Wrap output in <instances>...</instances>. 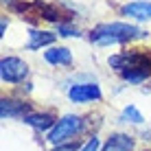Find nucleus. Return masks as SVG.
Returning a JSON list of instances; mask_svg holds the SVG:
<instances>
[{
	"label": "nucleus",
	"mask_w": 151,
	"mask_h": 151,
	"mask_svg": "<svg viewBox=\"0 0 151 151\" xmlns=\"http://www.w3.org/2000/svg\"><path fill=\"white\" fill-rule=\"evenodd\" d=\"M142 37H147V31L127 22H107V24H99L90 31V42L96 46L127 44V42L142 40Z\"/></svg>",
	"instance_id": "nucleus-1"
},
{
	"label": "nucleus",
	"mask_w": 151,
	"mask_h": 151,
	"mask_svg": "<svg viewBox=\"0 0 151 151\" xmlns=\"http://www.w3.org/2000/svg\"><path fill=\"white\" fill-rule=\"evenodd\" d=\"M86 129V123H83L81 116H75V114H66L59 121L53 125V129L48 132V142L50 145H59L66 142V140L79 136V134Z\"/></svg>",
	"instance_id": "nucleus-2"
},
{
	"label": "nucleus",
	"mask_w": 151,
	"mask_h": 151,
	"mask_svg": "<svg viewBox=\"0 0 151 151\" xmlns=\"http://www.w3.org/2000/svg\"><path fill=\"white\" fill-rule=\"evenodd\" d=\"M29 77V66L20 57H2L0 61V79L4 83H22Z\"/></svg>",
	"instance_id": "nucleus-3"
},
{
	"label": "nucleus",
	"mask_w": 151,
	"mask_h": 151,
	"mask_svg": "<svg viewBox=\"0 0 151 151\" xmlns=\"http://www.w3.org/2000/svg\"><path fill=\"white\" fill-rule=\"evenodd\" d=\"M68 99L72 103H94L103 99L99 83H77L68 90Z\"/></svg>",
	"instance_id": "nucleus-4"
},
{
	"label": "nucleus",
	"mask_w": 151,
	"mask_h": 151,
	"mask_svg": "<svg viewBox=\"0 0 151 151\" xmlns=\"http://www.w3.org/2000/svg\"><path fill=\"white\" fill-rule=\"evenodd\" d=\"M107 64L112 68H116L118 72H123L129 68H138V66H151V59L142 53H118V55H112L107 59Z\"/></svg>",
	"instance_id": "nucleus-5"
},
{
	"label": "nucleus",
	"mask_w": 151,
	"mask_h": 151,
	"mask_svg": "<svg viewBox=\"0 0 151 151\" xmlns=\"http://www.w3.org/2000/svg\"><path fill=\"white\" fill-rule=\"evenodd\" d=\"M121 15L125 18L138 20V22H145V20L151 18V2L147 0H136V2H127L121 7Z\"/></svg>",
	"instance_id": "nucleus-6"
},
{
	"label": "nucleus",
	"mask_w": 151,
	"mask_h": 151,
	"mask_svg": "<svg viewBox=\"0 0 151 151\" xmlns=\"http://www.w3.org/2000/svg\"><path fill=\"white\" fill-rule=\"evenodd\" d=\"M31 114V105L24 101H13V99H2L0 101V116L2 118H24Z\"/></svg>",
	"instance_id": "nucleus-7"
},
{
	"label": "nucleus",
	"mask_w": 151,
	"mask_h": 151,
	"mask_svg": "<svg viewBox=\"0 0 151 151\" xmlns=\"http://www.w3.org/2000/svg\"><path fill=\"white\" fill-rule=\"evenodd\" d=\"M22 121L27 123L29 127H33L35 132H50V129H53V125L57 123V121H55V116H53V114H48V112L27 114Z\"/></svg>",
	"instance_id": "nucleus-8"
},
{
	"label": "nucleus",
	"mask_w": 151,
	"mask_h": 151,
	"mask_svg": "<svg viewBox=\"0 0 151 151\" xmlns=\"http://www.w3.org/2000/svg\"><path fill=\"white\" fill-rule=\"evenodd\" d=\"M134 145L136 140L129 134H112L101 147V151H134Z\"/></svg>",
	"instance_id": "nucleus-9"
},
{
	"label": "nucleus",
	"mask_w": 151,
	"mask_h": 151,
	"mask_svg": "<svg viewBox=\"0 0 151 151\" xmlns=\"http://www.w3.org/2000/svg\"><path fill=\"white\" fill-rule=\"evenodd\" d=\"M44 59L50 66H70L72 64V53L66 46H53L44 53Z\"/></svg>",
	"instance_id": "nucleus-10"
},
{
	"label": "nucleus",
	"mask_w": 151,
	"mask_h": 151,
	"mask_svg": "<svg viewBox=\"0 0 151 151\" xmlns=\"http://www.w3.org/2000/svg\"><path fill=\"white\" fill-rule=\"evenodd\" d=\"M57 35L50 33V31H40V29H31L29 31V44L27 48L29 50H40L42 46H50L55 42Z\"/></svg>",
	"instance_id": "nucleus-11"
},
{
	"label": "nucleus",
	"mask_w": 151,
	"mask_h": 151,
	"mask_svg": "<svg viewBox=\"0 0 151 151\" xmlns=\"http://www.w3.org/2000/svg\"><path fill=\"white\" fill-rule=\"evenodd\" d=\"M121 77H123V81H127V83H142L151 77V66H138V68L123 70Z\"/></svg>",
	"instance_id": "nucleus-12"
},
{
	"label": "nucleus",
	"mask_w": 151,
	"mask_h": 151,
	"mask_svg": "<svg viewBox=\"0 0 151 151\" xmlns=\"http://www.w3.org/2000/svg\"><path fill=\"white\" fill-rule=\"evenodd\" d=\"M121 123H134V125H140V123H145V118H142V114H140L134 105H127L123 110L121 114Z\"/></svg>",
	"instance_id": "nucleus-13"
},
{
	"label": "nucleus",
	"mask_w": 151,
	"mask_h": 151,
	"mask_svg": "<svg viewBox=\"0 0 151 151\" xmlns=\"http://www.w3.org/2000/svg\"><path fill=\"white\" fill-rule=\"evenodd\" d=\"M57 31H59V35H66V37H79V29H75V27H70L68 22H59L57 24Z\"/></svg>",
	"instance_id": "nucleus-14"
},
{
	"label": "nucleus",
	"mask_w": 151,
	"mask_h": 151,
	"mask_svg": "<svg viewBox=\"0 0 151 151\" xmlns=\"http://www.w3.org/2000/svg\"><path fill=\"white\" fill-rule=\"evenodd\" d=\"M99 147H101V140H99V136H92L79 151H99Z\"/></svg>",
	"instance_id": "nucleus-15"
},
{
	"label": "nucleus",
	"mask_w": 151,
	"mask_h": 151,
	"mask_svg": "<svg viewBox=\"0 0 151 151\" xmlns=\"http://www.w3.org/2000/svg\"><path fill=\"white\" fill-rule=\"evenodd\" d=\"M77 149H79L77 142H59V145H55L53 151H77Z\"/></svg>",
	"instance_id": "nucleus-16"
},
{
	"label": "nucleus",
	"mask_w": 151,
	"mask_h": 151,
	"mask_svg": "<svg viewBox=\"0 0 151 151\" xmlns=\"http://www.w3.org/2000/svg\"><path fill=\"white\" fill-rule=\"evenodd\" d=\"M9 27V22H7V18H2V24H0V29H2V35H4V31H7Z\"/></svg>",
	"instance_id": "nucleus-17"
},
{
	"label": "nucleus",
	"mask_w": 151,
	"mask_h": 151,
	"mask_svg": "<svg viewBox=\"0 0 151 151\" xmlns=\"http://www.w3.org/2000/svg\"><path fill=\"white\" fill-rule=\"evenodd\" d=\"M2 2H9V4H15V0H2Z\"/></svg>",
	"instance_id": "nucleus-18"
}]
</instances>
